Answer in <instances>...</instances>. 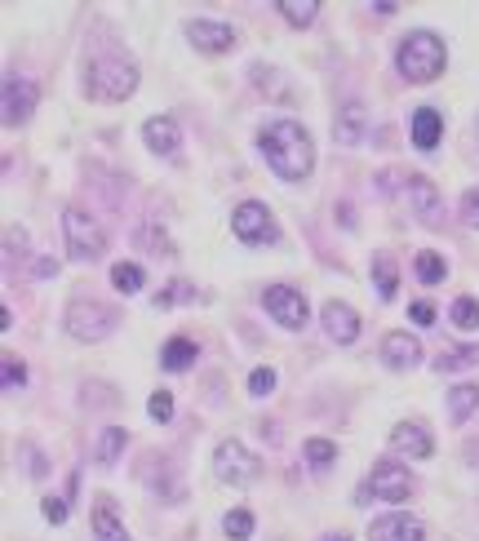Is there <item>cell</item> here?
I'll list each match as a JSON object with an SVG mask.
<instances>
[{
    "label": "cell",
    "mask_w": 479,
    "mask_h": 541,
    "mask_svg": "<svg viewBox=\"0 0 479 541\" xmlns=\"http://www.w3.org/2000/svg\"><path fill=\"white\" fill-rule=\"evenodd\" d=\"M280 14L289 27H311L320 14V0H280Z\"/></svg>",
    "instance_id": "484cf974"
},
{
    "label": "cell",
    "mask_w": 479,
    "mask_h": 541,
    "mask_svg": "<svg viewBox=\"0 0 479 541\" xmlns=\"http://www.w3.org/2000/svg\"><path fill=\"white\" fill-rule=\"evenodd\" d=\"M302 453H307V466H311V471H329V466L338 462V444H333V440H320V435H315V440H307V448H302Z\"/></svg>",
    "instance_id": "4316f807"
},
{
    "label": "cell",
    "mask_w": 479,
    "mask_h": 541,
    "mask_svg": "<svg viewBox=\"0 0 479 541\" xmlns=\"http://www.w3.org/2000/svg\"><path fill=\"white\" fill-rule=\"evenodd\" d=\"M173 302H191V284H173L156 298V306H173Z\"/></svg>",
    "instance_id": "8d00e7d4"
},
{
    "label": "cell",
    "mask_w": 479,
    "mask_h": 541,
    "mask_svg": "<svg viewBox=\"0 0 479 541\" xmlns=\"http://www.w3.org/2000/svg\"><path fill=\"white\" fill-rule=\"evenodd\" d=\"M444 142V116L435 107H417L413 111V147L417 151H435Z\"/></svg>",
    "instance_id": "d6986e66"
},
{
    "label": "cell",
    "mask_w": 479,
    "mask_h": 541,
    "mask_svg": "<svg viewBox=\"0 0 479 541\" xmlns=\"http://www.w3.org/2000/svg\"><path fill=\"white\" fill-rule=\"evenodd\" d=\"M364 129H369V111H364V102H342L338 120H333V138H338L342 147H355V142H364Z\"/></svg>",
    "instance_id": "ac0fdd59"
},
{
    "label": "cell",
    "mask_w": 479,
    "mask_h": 541,
    "mask_svg": "<svg viewBox=\"0 0 479 541\" xmlns=\"http://www.w3.org/2000/svg\"><path fill=\"white\" fill-rule=\"evenodd\" d=\"M329 541H351V537H342V533H338V537H329Z\"/></svg>",
    "instance_id": "60d3db41"
},
{
    "label": "cell",
    "mask_w": 479,
    "mask_h": 541,
    "mask_svg": "<svg viewBox=\"0 0 479 541\" xmlns=\"http://www.w3.org/2000/svg\"><path fill=\"white\" fill-rule=\"evenodd\" d=\"M45 519L49 524H67V502L63 497H45Z\"/></svg>",
    "instance_id": "74e56055"
},
{
    "label": "cell",
    "mask_w": 479,
    "mask_h": 541,
    "mask_svg": "<svg viewBox=\"0 0 479 541\" xmlns=\"http://www.w3.org/2000/svg\"><path fill=\"white\" fill-rule=\"evenodd\" d=\"M409 200H413V213L426 222V227H440L444 222V204H440V191L422 178V173H409Z\"/></svg>",
    "instance_id": "2e32d148"
},
{
    "label": "cell",
    "mask_w": 479,
    "mask_h": 541,
    "mask_svg": "<svg viewBox=\"0 0 479 541\" xmlns=\"http://www.w3.org/2000/svg\"><path fill=\"white\" fill-rule=\"evenodd\" d=\"M196 355H200V346L191 338H169L165 351H160V369L165 373H187L191 364H196Z\"/></svg>",
    "instance_id": "44dd1931"
},
{
    "label": "cell",
    "mask_w": 479,
    "mask_h": 541,
    "mask_svg": "<svg viewBox=\"0 0 479 541\" xmlns=\"http://www.w3.org/2000/svg\"><path fill=\"white\" fill-rule=\"evenodd\" d=\"M258 151L267 156V165L275 169V178L284 182H307L315 169V142L307 134V125L298 120H267L258 129Z\"/></svg>",
    "instance_id": "6da1fadb"
},
{
    "label": "cell",
    "mask_w": 479,
    "mask_h": 541,
    "mask_svg": "<svg viewBox=\"0 0 479 541\" xmlns=\"http://www.w3.org/2000/svg\"><path fill=\"white\" fill-rule=\"evenodd\" d=\"M138 89V63L129 54H94L85 67V94L94 102H125Z\"/></svg>",
    "instance_id": "7a4b0ae2"
},
{
    "label": "cell",
    "mask_w": 479,
    "mask_h": 541,
    "mask_svg": "<svg viewBox=\"0 0 479 541\" xmlns=\"http://www.w3.org/2000/svg\"><path fill=\"white\" fill-rule=\"evenodd\" d=\"M147 413L156 417V422H169V417H173V395H169V391H151Z\"/></svg>",
    "instance_id": "836d02e7"
},
{
    "label": "cell",
    "mask_w": 479,
    "mask_h": 541,
    "mask_svg": "<svg viewBox=\"0 0 479 541\" xmlns=\"http://www.w3.org/2000/svg\"><path fill=\"white\" fill-rule=\"evenodd\" d=\"M369 541H426V528L409 510H386L369 524Z\"/></svg>",
    "instance_id": "8fae6325"
},
{
    "label": "cell",
    "mask_w": 479,
    "mask_h": 541,
    "mask_svg": "<svg viewBox=\"0 0 479 541\" xmlns=\"http://www.w3.org/2000/svg\"><path fill=\"white\" fill-rule=\"evenodd\" d=\"M23 457H27V475H32V479H40V475H49V462H40V453H36V448H32V444H27V448H23Z\"/></svg>",
    "instance_id": "f35d334b"
},
{
    "label": "cell",
    "mask_w": 479,
    "mask_h": 541,
    "mask_svg": "<svg viewBox=\"0 0 479 541\" xmlns=\"http://www.w3.org/2000/svg\"><path fill=\"white\" fill-rule=\"evenodd\" d=\"M222 533H227L231 541H244V537L253 533V515H249V510H244V506H236L227 519H222Z\"/></svg>",
    "instance_id": "f546056e"
},
{
    "label": "cell",
    "mask_w": 479,
    "mask_h": 541,
    "mask_svg": "<svg viewBox=\"0 0 479 541\" xmlns=\"http://www.w3.org/2000/svg\"><path fill=\"white\" fill-rule=\"evenodd\" d=\"M320 324L338 346H351L355 338H360V315H355V306H346V302H324Z\"/></svg>",
    "instance_id": "4fadbf2b"
},
{
    "label": "cell",
    "mask_w": 479,
    "mask_h": 541,
    "mask_svg": "<svg viewBox=\"0 0 479 541\" xmlns=\"http://www.w3.org/2000/svg\"><path fill=\"white\" fill-rule=\"evenodd\" d=\"M373 284H377V298L382 302H391L395 293H400V275H395V262L386 258V253L373 258Z\"/></svg>",
    "instance_id": "603a6c76"
},
{
    "label": "cell",
    "mask_w": 479,
    "mask_h": 541,
    "mask_svg": "<svg viewBox=\"0 0 479 541\" xmlns=\"http://www.w3.org/2000/svg\"><path fill=\"white\" fill-rule=\"evenodd\" d=\"M125 444H129L125 426H107V431L98 435V462H103V466H116L120 453H125Z\"/></svg>",
    "instance_id": "cb8c5ba5"
},
{
    "label": "cell",
    "mask_w": 479,
    "mask_h": 541,
    "mask_svg": "<svg viewBox=\"0 0 479 541\" xmlns=\"http://www.w3.org/2000/svg\"><path fill=\"white\" fill-rule=\"evenodd\" d=\"M409 320L422 324V329H431V324H435V306H431V302H413V306H409Z\"/></svg>",
    "instance_id": "d590c367"
},
{
    "label": "cell",
    "mask_w": 479,
    "mask_h": 541,
    "mask_svg": "<svg viewBox=\"0 0 479 541\" xmlns=\"http://www.w3.org/2000/svg\"><path fill=\"white\" fill-rule=\"evenodd\" d=\"M231 231H236V240L258 244V249L280 240V222H275V213L262 200H244L240 209L231 213Z\"/></svg>",
    "instance_id": "52a82bcc"
},
{
    "label": "cell",
    "mask_w": 479,
    "mask_h": 541,
    "mask_svg": "<svg viewBox=\"0 0 479 541\" xmlns=\"http://www.w3.org/2000/svg\"><path fill=\"white\" fill-rule=\"evenodd\" d=\"M382 364L386 369H417L422 364V342L413 333H386L382 338Z\"/></svg>",
    "instance_id": "5bb4252c"
},
{
    "label": "cell",
    "mask_w": 479,
    "mask_h": 541,
    "mask_svg": "<svg viewBox=\"0 0 479 541\" xmlns=\"http://www.w3.org/2000/svg\"><path fill=\"white\" fill-rule=\"evenodd\" d=\"M111 284H116V293H138L147 284V275H142L138 262H116L111 267Z\"/></svg>",
    "instance_id": "83f0119b"
},
{
    "label": "cell",
    "mask_w": 479,
    "mask_h": 541,
    "mask_svg": "<svg viewBox=\"0 0 479 541\" xmlns=\"http://www.w3.org/2000/svg\"><path fill=\"white\" fill-rule=\"evenodd\" d=\"M187 40L200 49V54H231V49H236V27L213 23V18H191Z\"/></svg>",
    "instance_id": "7c38bea8"
},
{
    "label": "cell",
    "mask_w": 479,
    "mask_h": 541,
    "mask_svg": "<svg viewBox=\"0 0 479 541\" xmlns=\"http://www.w3.org/2000/svg\"><path fill=\"white\" fill-rule=\"evenodd\" d=\"M213 471H218L222 484L249 488L253 479H258V471H262V462H258V457H253L240 440H222V444H218V453H213Z\"/></svg>",
    "instance_id": "ba28073f"
},
{
    "label": "cell",
    "mask_w": 479,
    "mask_h": 541,
    "mask_svg": "<svg viewBox=\"0 0 479 541\" xmlns=\"http://www.w3.org/2000/svg\"><path fill=\"white\" fill-rule=\"evenodd\" d=\"M475 360H479L475 346H462V351H448L444 360L435 364V369H440V373H453V369H466V364H475Z\"/></svg>",
    "instance_id": "4dcf8cb0"
},
{
    "label": "cell",
    "mask_w": 479,
    "mask_h": 541,
    "mask_svg": "<svg viewBox=\"0 0 479 541\" xmlns=\"http://www.w3.org/2000/svg\"><path fill=\"white\" fill-rule=\"evenodd\" d=\"M413 497V475L404 471L400 462H377L369 484H360V502H386V506H400Z\"/></svg>",
    "instance_id": "8992f818"
},
{
    "label": "cell",
    "mask_w": 479,
    "mask_h": 541,
    "mask_svg": "<svg viewBox=\"0 0 479 541\" xmlns=\"http://www.w3.org/2000/svg\"><path fill=\"white\" fill-rule=\"evenodd\" d=\"M63 236H67L71 262H98L107 253V231L85 209H76V204L63 213Z\"/></svg>",
    "instance_id": "277c9868"
},
{
    "label": "cell",
    "mask_w": 479,
    "mask_h": 541,
    "mask_svg": "<svg viewBox=\"0 0 479 541\" xmlns=\"http://www.w3.org/2000/svg\"><path fill=\"white\" fill-rule=\"evenodd\" d=\"M262 306H267V315L280 324V329H293V333L311 320V306L293 284H271V289L262 293Z\"/></svg>",
    "instance_id": "30bf717a"
},
{
    "label": "cell",
    "mask_w": 479,
    "mask_h": 541,
    "mask_svg": "<svg viewBox=\"0 0 479 541\" xmlns=\"http://www.w3.org/2000/svg\"><path fill=\"white\" fill-rule=\"evenodd\" d=\"M0 382H5V391H9V386H23V382H27L23 360H14V355H5V364H0Z\"/></svg>",
    "instance_id": "d6a6232c"
},
{
    "label": "cell",
    "mask_w": 479,
    "mask_h": 541,
    "mask_svg": "<svg viewBox=\"0 0 479 541\" xmlns=\"http://www.w3.org/2000/svg\"><path fill=\"white\" fill-rule=\"evenodd\" d=\"M94 537L98 541H134V537H129V528L120 524L116 506H111L107 497H98V502H94Z\"/></svg>",
    "instance_id": "ffe728a7"
},
{
    "label": "cell",
    "mask_w": 479,
    "mask_h": 541,
    "mask_svg": "<svg viewBox=\"0 0 479 541\" xmlns=\"http://www.w3.org/2000/svg\"><path fill=\"white\" fill-rule=\"evenodd\" d=\"M36 275H45V280H49V275H58V262L54 258H36V267H32Z\"/></svg>",
    "instance_id": "ab89813d"
},
{
    "label": "cell",
    "mask_w": 479,
    "mask_h": 541,
    "mask_svg": "<svg viewBox=\"0 0 479 541\" xmlns=\"http://www.w3.org/2000/svg\"><path fill=\"white\" fill-rule=\"evenodd\" d=\"M413 271H417V280L422 284H444V275H448V262L440 258V253H431V249H422L417 253V262H413Z\"/></svg>",
    "instance_id": "d4e9b609"
},
{
    "label": "cell",
    "mask_w": 479,
    "mask_h": 541,
    "mask_svg": "<svg viewBox=\"0 0 479 541\" xmlns=\"http://www.w3.org/2000/svg\"><path fill=\"white\" fill-rule=\"evenodd\" d=\"M475 413H479V386L475 382H457L453 391H448V417L462 426V422H471Z\"/></svg>",
    "instance_id": "7402d4cb"
},
{
    "label": "cell",
    "mask_w": 479,
    "mask_h": 541,
    "mask_svg": "<svg viewBox=\"0 0 479 541\" xmlns=\"http://www.w3.org/2000/svg\"><path fill=\"white\" fill-rule=\"evenodd\" d=\"M391 444L400 448L404 457H413V462H426V457L435 453V440H431V431H426L422 422H400L391 431Z\"/></svg>",
    "instance_id": "e0dca14e"
},
{
    "label": "cell",
    "mask_w": 479,
    "mask_h": 541,
    "mask_svg": "<svg viewBox=\"0 0 479 541\" xmlns=\"http://www.w3.org/2000/svg\"><path fill=\"white\" fill-rule=\"evenodd\" d=\"M395 67H400V76L409 85H431L435 76H444L448 49L435 32H409L400 40V49H395Z\"/></svg>",
    "instance_id": "3957f363"
},
{
    "label": "cell",
    "mask_w": 479,
    "mask_h": 541,
    "mask_svg": "<svg viewBox=\"0 0 479 541\" xmlns=\"http://www.w3.org/2000/svg\"><path fill=\"white\" fill-rule=\"evenodd\" d=\"M448 320H453L457 333H475L479 329V302L475 298H457L453 311H448Z\"/></svg>",
    "instance_id": "f1b7e54d"
},
{
    "label": "cell",
    "mask_w": 479,
    "mask_h": 541,
    "mask_svg": "<svg viewBox=\"0 0 479 541\" xmlns=\"http://www.w3.org/2000/svg\"><path fill=\"white\" fill-rule=\"evenodd\" d=\"M36 102H40V85L32 76H5V89H0V120H5L9 129L27 125Z\"/></svg>",
    "instance_id": "9c48e42d"
},
{
    "label": "cell",
    "mask_w": 479,
    "mask_h": 541,
    "mask_svg": "<svg viewBox=\"0 0 479 541\" xmlns=\"http://www.w3.org/2000/svg\"><path fill=\"white\" fill-rule=\"evenodd\" d=\"M275 391V369H253L249 373V395L253 400H262V395Z\"/></svg>",
    "instance_id": "1f68e13d"
},
{
    "label": "cell",
    "mask_w": 479,
    "mask_h": 541,
    "mask_svg": "<svg viewBox=\"0 0 479 541\" xmlns=\"http://www.w3.org/2000/svg\"><path fill=\"white\" fill-rule=\"evenodd\" d=\"M116 320L120 315L111 311L107 302H94V298H76L67 306V333L76 342H103L116 333Z\"/></svg>",
    "instance_id": "5b68a950"
},
{
    "label": "cell",
    "mask_w": 479,
    "mask_h": 541,
    "mask_svg": "<svg viewBox=\"0 0 479 541\" xmlns=\"http://www.w3.org/2000/svg\"><path fill=\"white\" fill-rule=\"evenodd\" d=\"M142 142H147L156 156H165L173 160L178 156V147H182V129H178V120H169V116H151L147 125H142Z\"/></svg>",
    "instance_id": "9a60e30c"
},
{
    "label": "cell",
    "mask_w": 479,
    "mask_h": 541,
    "mask_svg": "<svg viewBox=\"0 0 479 541\" xmlns=\"http://www.w3.org/2000/svg\"><path fill=\"white\" fill-rule=\"evenodd\" d=\"M462 218H466V227H475V231H479V187L462 196Z\"/></svg>",
    "instance_id": "e575fe53"
}]
</instances>
